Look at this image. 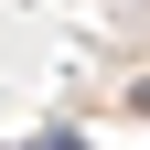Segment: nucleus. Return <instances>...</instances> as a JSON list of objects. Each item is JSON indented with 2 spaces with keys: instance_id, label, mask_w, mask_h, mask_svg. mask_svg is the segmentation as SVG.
<instances>
[{
  "instance_id": "1",
  "label": "nucleus",
  "mask_w": 150,
  "mask_h": 150,
  "mask_svg": "<svg viewBox=\"0 0 150 150\" xmlns=\"http://www.w3.org/2000/svg\"><path fill=\"white\" fill-rule=\"evenodd\" d=\"M22 150H86V139H75V129H43V139H22Z\"/></svg>"
}]
</instances>
